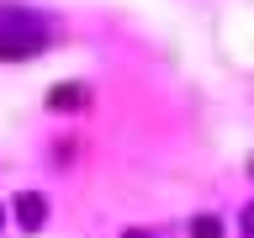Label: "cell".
<instances>
[{"mask_svg": "<svg viewBox=\"0 0 254 238\" xmlns=\"http://www.w3.org/2000/svg\"><path fill=\"white\" fill-rule=\"evenodd\" d=\"M43 43H48V27L37 16L27 11L0 16V59H32V53H43Z\"/></svg>", "mask_w": 254, "mask_h": 238, "instance_id": "6da1fadb", "label": "cell"}, {"mask_svg": "<svg viewBox=\"0 0 254 238\" xmlns=\"http://www.w3.org/2000/svg\"><path fill=\"white\" fill-rule=\"evenodd\" d=\"M11 212H16V222H21L27 233H37V228L48 222V201L37 196V190H21V196L11 201Z\"/></svg>", "mask_w": 254, "mask_h": 238, "instance_id": "7a4b0ae2", "label": "cell"}, {"mask_svg": "<svg viewBox=\"0 0 254 238\" xmlns=\"http://www.w3.org/2000/svg\"><path fill=\"white\" fill-rule=\"evenodd\" d=\"M85 101H90L85 85H53V95H48V106H53V111H79Z\"/></svg>", "mask_w": 254, "mask_h": 238, "instance_id": "3957f363", "label": "cell"}, {"mask_svg": "<svg viewBox=\"0 0 254 238\" xmlns=\"http://www.w3.org/2000/svg\"><path fill=\"white\" fill-rule=\"evenodd\" d=\"M190 238H222V222L206 212V217H196V222H190Z\"/></svg>", "mask_w": 254, "mask_h": 238, "instance_id": "277c9868", "label": "cell"}, {"mask_svg": "<svg viewBox=\"0 0 254 238\" xmlns=\"http://www.w3.org/2000/svg\"><path fill=\"white\" fill-rule=\"evenodd\" d=\"M244 238H254V201L244 206Z\"/></svg>", "mask_w": 254, "mask_h": 238, "instance_id": "5b68a950", "label": "cell"}, {"mask_svg": "<svg viewBox=\"0 0 254 238\" xmlns=\"http://www.w3.org/2000/svg\"><path fill=\"white\" fill-rule=\"evenodd\" d=\"M0 228H5V206H0Z\"/></svg>", "mask_w": 254, "mask_h": 238, "instance_id": "8992f818", "label": "cell"}, {"mask_svg": "<svg viewBox=\"0 0 254 238\" xmlns=\"http://www.w3.org/2000/svg\"><path fill=\"white\" fill-rule=\"evenodd\" d=\"M127 238H143V233H127Z\"/></svg>", "mask_w": 254, "mask_h": 238, "instance_id": "52a82bcc", "label": "cell"}, {"mask_svg": "<svg viewBox=\"0 0 254 238\" xmlns=\"http://www.w3.org/2000/svg\"><path fill=\"white\" fill-rule=\"evenodd\" d=\"M249 170H254V164H249Z\"/></svg>", "mask_w": 254, "mask_h": 238, "instance_id": "ba28073f", "label": "cell"}]
</instances>
